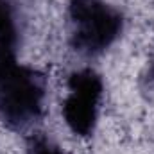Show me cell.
Returning a JSON list of instances; mask_svg holds the SVG:
<instances>
[{"instance_id": "1", "label": "cell", "mask_w": 154, "mask_h": 154, "mask_svg": "<svg viewBox=\"0 0 154 154\" xmlns=\"http://www.w3.org/2000/svg\"><path fill=\"white\" fill-rule=\"evenodd\" d=\"M47 81L43 74L20 66L13 47L0 43V116L14 129H23L43 111Z\"/></svg>"}, {"instance_id": "2", "label": "cell", "mask_w": 154, "mask_h": 154, "mask_svg": "<svg viewBox=\"0 0 154 154\" xmlns=\"http://www.w3.org/2000/svg\"><path fill=\"white\" fill-rule=\"evenodd\" d=\"M70 18L75 25L72 45L86 54L108 48L122 31V14L104 0H70Z\"/></svg>"}, {"instance_id": "3", "label": "cell", "mask_w": 154, "mask_h": 154, "mask_svg": "<svg viewBox=\"0 0 154 154\" xmlns=\"http://www.w3.org/2000/svg\"><path fill=\"white\" fill-rule=\"evenodd\" d=\"M97 104H99L97 97L79 93V91H72L66 97L63 104V116L68 127L75 134L90 136L93 133L97 124Z\"/></svg>"}, {"instance_id": "4", "label": "cell", "mask_w": 154, "mask_h": 154, "mask_svg": "<svg viewBox=\"0 0 154 154\" xmlns=\"http://www.w3.org/2000/svg\"><path fill=\"white\" fill-rule=\"evenodd\" d=\"M68 88L70 91H79V93H86L91 97L100 99L102 95V81L99 74H95L93 70H81L72 74L68 79Z\"/></svg>"}, {"instance_id": "5", "label": "cell", "mask_w": 154, "mask_h": 154, "mask_svg": "<svg viewBox=\"0 0 154 154\" xmlns=\"http://www.w3.org/2000/svg\"><path fill=\"white\" fill-rule=\"evenodd\" d=\"M14 39H16V29H14L11 9L5 0H0V43L13 47Z\"/></svg>"}, {"instance_id": "6", "label": "cell", "mask_w": 154, "mask_h": 154, "mask_svg": "<svg viewBox=\"0 0 154 154\" xmlns=\"http://www.w3.org/2000/svg\"><path fill=\"white\" fill-rule=\"evenodd\" d=\"M27 154H65V152L59 149V145H56L45 134H34V136L29 138Z\"/></svg>"}, {"instance_id": "7", "label": "cell", "mask_w": 154, "mask_h": 154, "mask_svg": "<svg viewBox=\"0 0 154 154\" xmlns=\"http://www.w3.org/2000/svg\"><path fill=\"white\" fill-rule=\"evenodd\" d=\"M151 79H154V65H152V68H151Z\"/></svg>"}]
</instances>
